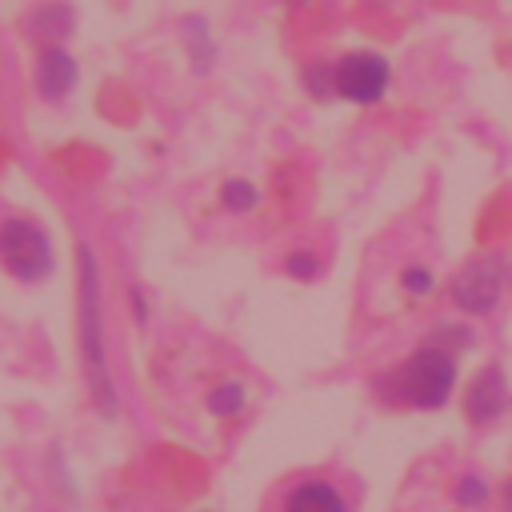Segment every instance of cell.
I'll list each match as a JSON object with an SVG mask.
<instances>
[{
    "label": "cell",
    "mask_w": 512,
    "mask_h": 512,
    "mask_svg": "<svg viewBox=\"0 0 512 512\" xmlns=\"http://www.w3.org/2000/svg\"><path fill=\"white\" fill-rule=\"evenodd\" d=\"M392 68L380 52H348L332 64V92L348 104H380L388 92Z\"/></svg>",
    "instance_id": "5b68a950"
},
{
    "label": "cell",
    "mask_w": 512,
    "mask_h": 512,
    "mask_svg": "<svg viewBox=\"0 0 512 512\" xmlns=\"http://www.w3.org/2000/svg\"><path fill=\"white\" fill-rule=\"evenodd\" d=\"M500 500H504V512H512V476L504 480V488H500Z\"/></svg>",
    "instance_id": "ac0fdd59"
},
{
    "label": "cell",
    "mask_w": 512,
    "mask_h": 512,
    "mask_svg": "<svg viewBox=\"0 0 512 512\" xmlns=\"http://www.w3.org/2000/svg\"><path fill=\"white\" fill-rule=\"evenodd\" d=\"M180 40L188 44L192 68H196V72H208L212 60H216V48H212V36H208V20H204V16H184V20H180Z\"/></svg>",
    "instance_id": "30bf717a"
},
{
    "label": "cell",
    "mask_w": 512,
    "mask_h": 512,
    "mask_svg": "<svg viewBox=\"0 0 512 512\" xmlns=\"http://www.w3.org/2000/svg\"><path fill=\"white\" fill-rule=\"evenodd\" d=\"M80 80V68L76 60L60 48V44H48L40 56H36V92L44 100H64Z\"/></svg>",
    "instance_id": "ba28073f"
},
{
    "label": "cell",
    "mask_w": 512,
    "mask_h": 512,
    "mask_svg": "<svg viewBox=\"0 0 512 512\" xmlns=\"http://www.w3.org/2000/svg\"><path fill=\"white\" fill-rule=\"evenodd\" d=\"M280 512H348V496L324 476H300L284 488Z\"/></svg>",
    "instance_id": "52a82bcc"
},
{
    "label": "cell",
    "mask_w": 512,
    "mask_h": 512,
    "mask_svg": "<svg viewBox=\"0 0 512 512\" xmlns=\"http://www.w3.org/2000/svg\"><path fill=\"white\" fill-rule=\"evenodd\" d=\"M444 340H452V352H460L464 344H472V340H476V332H472V328H464V324H452V328H440V332L432 336V344H444Z\"/></svg>",
    "instance_id": "2e32d148"
},
{
    "label": "cell",
    "mask_w": 512,
    "mask_h": 512,
    "mask_svg": "<svg viewBox=\"0 0 512 512\" xmlns=\"http://www.w3.org/2000/svg\"><path fill=\"white\" fill-rule=\"evenodd\" d=\"M220 204H224L228 212H252V208L260 204V188H256L252 180L232 176V180H224V188H220Z\"/></svg>",
    "instance_id": "7c38bea8"
},
{
    "label": "cell",
    "mask_w": 512,
    "mask_h": 512,
    "mask_svg": "<svg viewBox=\"0 0 512 512\" xmlns=\"http://www.w3.org/2000/svg\"><path fill=\"white\" fill-rule=\"evenodd\" d=\"M76 344L80 368L92 392V404L112 420L116 416V388L108 368V340H104V300H100V264L88 244H76Z\"/></svg>",
    "instance_id": "6da1fadb"
},
{
    "label": "cell",
    "mask_w": 512,
    "mask_h": 512,
    "mask_svg": "<svg viewBox=\"0 0 512 512\" xmlns=\"http://www.w3.org/2000/svg\"><path fill=\"white\" fill-rule=\"evenodd\" d=\"M0 264L20 284H40L52 272V240L36 220L12 216L0 224Z\"/></svg>",
    "instance_id": "3957f363"
},
{
    "label": "cell",
    "mask_w": 512,
    "mask_h": 512,
    "mask_svg": "<svg viewBox=\"0 0 512 512\" xmlns=\"http://www.w3.org/2000/svg\"><path fill=\"white\" fill-rule=\"evenodd\" d=\"M132 312H136V324H148V304H144V296H140V284L132 288Z\"/></svg>",
    "instance_id": "e0dca14e"
},
{
    "label": "cell",
    "mask_w": 512,
    "mask_h": 512,
    "mask_svg": "<svg viewBox=\"0 0 512 512\" xmlns=\"http://www.w3.org/2000/svg\"><path fill=\"white\" fill-rule=\"evenodd\" d=\"M400 288H404L412 300H424V296H432L436 276H432V268H424V264H408V268L400 272Z\"/></svg>",
    "instance_id": "5bb4252c"
},
{
    "label": "cell",
    "mask_w": 512,
    "mask_h": 512,
    "mask_svg": "<svg viewBox=\"0 0 512 512\" xmlns=\"http://www.w3.org/2000/svg\"><path fill=\"white\" fill-rule=\"evenodd\" d=\"M72 24H76V12L64 0H48L28 16V32L32 36H48V40H64L72 32Z\"/></svg>",
    "instance_id": "9c48e42d"
},
{
    "label": "cell",
    "mask_w": 512,
    "mask_h": 512,
    "mask_svg": "<svg viewBox=\"0 0 512 512\" xmlns=\"http://www.w3.org/2000/svg\"><path fill=\"white\" fill-rule=\"evenodd\" d=\"M504 408H508L504 372H500L496 364H488V368H480V372L468 380V388H464V416H468L472 424H492V420L504 416Z\"/></svg>",
    "instance_id": "8992f818"
},
{
    "label": "cell",
    "mask_w": 512,
    "mask_h": 512,
    "mask_svg": "<svg viewBox=\"0 0 512 512\" xmlns=\"http://www.w3.org/2000/svg\"><path fill=\"white\" fill-rule=\"evenodd\" d=\"M456 376H460V368H456V356H452L448 348H440V344H420V348L392 372V380H396L392 400L412 404V408H420V412H436V408H444V404L452 400Z\"/></svg>",
    "instance_id": "7a4b0ae2"
},
{
    "label": "cell",
    "mask_w": 512,
    "mask_h": 512,
    "mask_svg": "<svg viewBox=\"0 0 512 512\" xmlns=\"http://www.w3.org/2000/svg\"><path fill=\"white\" fill-rule=\"evenodd\" d=\"M284 272H288L292 280H316V276H320V256H316L312 248H296V252H288Z\"/></svg>",
    "instance_id": "9a60e30c"
},
{
    "label": "cell",
    "mask_w": 512,
    "mask_h": 512,
    "mask_svg": "<svg viewBox=\"0 0 512 512\" xmlns=\"http://www.w3.org/2000/svg\"><path fill=\"white\" fill-rule=\"evenodd\" d=\"M488 496H492V488H488V480L484 476H460L456 480V488H452V500L464 508V512H476V508H484L488 504Z\"/></svg>",
    "instance_id": "4fadbf2b"
},
{
    "label": "cell",
    "mask_w": 512,
    "mask_h": 512,
    "mask_svg": "<svg viewBox=\"0 0 512 512\" xmlns=\"http://www.w3.org/2000/svg\"><path fill=\"white\" fill-rule=\"evenodd\" d=\"M504 288H508V260L504 256H472L452 276V304L468 316H488V312H496Z\"/></svg>",
    "instance_id": "277c9868"
},
{
    "label": "cell",
    "mask_w": 512,
    "mask_h": 512,
    "mask_svg": "<svg viewBox=\"0 0 512 512\" xmlns=\"http://www.w3.org/2000/svg\"><path fill=\"white\" fill-rule=\"evenodd\" d=\"M284 4H300V0H284Z\"/></svg>",
    "instance_id": "d6986e66"
},
{
    "label": "cell",
    "mask_w": 512,
    "mask_h": 512,
    "mask_svg": "<svg viewBox=\"0 0 512 512\" xmlns=\"http://www.w3.org/2000/svg\"><path fill=\"white\" fill-rule=\"evenodd\" d=\"M204 404H208V412H212V416L232 420V416H240V412H244V404H248V388H244V380H220V384H212V388H208Z\"/></svg>",
    "instance_id": "8fae6325"
}]
</instances>
